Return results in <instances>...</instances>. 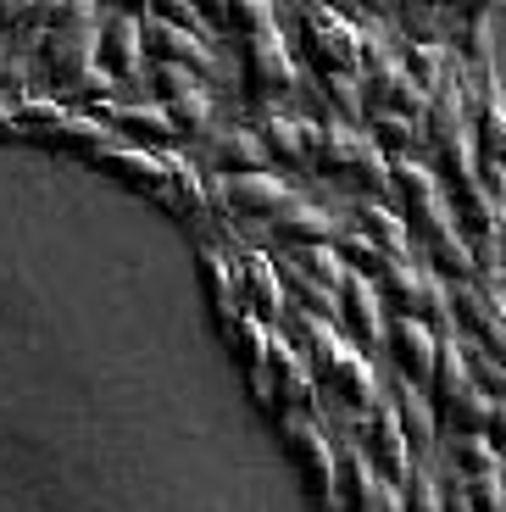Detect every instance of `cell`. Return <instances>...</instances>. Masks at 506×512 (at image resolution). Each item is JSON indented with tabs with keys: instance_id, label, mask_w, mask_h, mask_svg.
<instances>
[{
	"instance_id": "6da1fadb",
	"label": "cell",
	"mask_w": 506,
	"mask_h": 512,
	"mask_svg": "<svg viewBox=\"0 0 506 512\" xmlns=\"http://www.w3.org/2000/svg\"><path fill=\"white\" fill-rule=\"evenodd\" d=\"M312 167L323 173V179L345 184V190L373 195V201H384V195L395 190L390 184V156L379 151V140H367V134H356V128H345V123L317 128Z\"/></svg>"
},
{
	"instance_id": "7a4b0ae2",
	"label": "cell",
	"mask_w": 506,
	"mask_h": 512,
	"mask_svg": "<svg viewBox=\"0 0 506 512\" xmlns=\"http://www.w3.org/2000/svg\"><path fill=\"white\" fill-rule=\"evenodd\" d=\"M279 429H284V451H290L306 496L317 507H334L340 501V457H334V440L323 429V418L317 412H279Z\"/></svg>"
},
{
	"instance_id": "3957f363",
	"label": "cell",
	"mask_w": 506,
	"mask_h": 512,
	"mask_svg": "<svg viewBox=\"0 0 506 512\" xmlns=\"http://www.w3.org/2000/svg\"><path fill=\"white\" fill-rule=\"evenodd\" d=\"M379 295H384V307L390 312H406V318H423L434 334H456V323H451V301H445V284H440V273H429V268H418L412 256H390L379 268Z\"/></svg>"
},
{
	"instance_id": "277c9868",
	"label": "cell",
	"mask_w": 506,
	"mask_h": 512,
	"mask_svg": "<svg viewBox=\"0 0 506 512\" xmlns=\"http://www.w3.org/2000/svg\"><path fill=\"white\" fill-rule=\"evenodd\" d=\"M351 435H356V446H362V457L373 462L390 485H406V474L418 468V451H412V440H406V429H401L390 401H373L367 412H356Z\"/></svg>"
},
{
	"instance_id": "5b68a950",
	"label": "cell",
	"mask_w": 506,
	"mask_h": 512,
	"mask_svg": "<svg viewBox=\"0 0 506 512\" xmlns=\"http://www.w3.org/2000/svg\"><path fill=\"white\" fill-rule=\"evenodd\" d=\"M262 407L273 412H317V379L306 368L301 346H295L290 334H273L267 340V368H262Z\"/></svg>"
},
{
	"instance_id": "8992f818",
	"label": "cell",
	"mask_w": 506,
	"mask_h": 512,
	"mask_svg": "<svg viewBox=\"0 0 506 512\" xmlns=\"http://www.w3.org/2000/svg\"><path fill=\"white\" fill-rule=\"evenodd\" d=\"M240 84L256 106H273L279 95L295 90V62L284 51L279 28H267V34H245L240 45Z\"/></svg>"
},
{
	"instance_id": "52a82bcc",
	"label": "cell",
	"mask_w": 506,
	"mask_h": 512,
	"mask_svg": "<svg viewBox=\"0 0 506 512\" xmlns=\"http://www.w3.org/2000/svg\"><path fill=\"white\" fill-rule=\"evenodd\" d=\"M334 318H340L345 340H351L356 351H384V323H390V307H384L379 284L367 279V273H345L340 279V307H334Z\"/></svg>"
},
{
	"instance_id": "ba28073f",
	"label": "cell",
	"mask_w": 506,
	"mask_h": 512,
	"mask_svg": "<svg viewBox=\"0 0 506 512\" xmlns=\"http://www.w3.org/2000/svg\"><path fill=\"white\" fill-rule=\"evenodd\" d=\"M301 51L317 73H356L362 67V34L340 12H301Z\"/></svg>"
},
{
	"instance_id": "9c48e42d",
	"label": "cell",
	"mask_w": 506,
	"mask_h": 512,
	"mask_svg": "<svg viewBox=\"0 0 506 512\" xmlns=\"http://www.w3.org/2000/svg\"><path fill=\"white\" fill-rule=\"evenodd\" d=\"M140 34H145V56H156V62H178V67H195L201 78H223V62H217V51L201 39V28H178L167 17L145 12Z\"/></svg>"
},
{
	"instance_id": "30bf717a",
	"label": "cell",
	"mask_w": 506,
	"mask_h": 512,
	"mask_svg": "<svg viewBox=\"0 0 506 512\" xmlns=\"http://www.w3.org/2000/svg\"><path fill=\"white\" fill-rule=\"evenodd\" d=\"M384 351H390V362H395L401 379L429 384L434 379V357H440V334H434L423 318L390 312V323H384Z\"/></svg>"
},
{
	"instance_id": "8fae6325",
	"label": "cell",
	"mask_w": 506,
	"mask_h": 512,
	"mask_svg": "<svg viewBox=\"0 0 506 512\" xmlns=\"http://www.w3.org/2000/svg\"><path fill=\"white\" fill-rule=\"evenodd\" d=\"M340 501H345V512H401V485H390V479L362 457V446L345 440V451H340Z\"/></svg>"
},
{
	"instance_id": "7c38bea8",
	"label": "cell",
	"mask_w": 506,
	"mask_h": 512,
	"mask_svg": "<svg viewBox=\"0 0 506 512\" xmlns=\"http://www.w3.org/2000/svg\"><path fill=\"white\" fill-rule=\"evenodd\" d=\"M290 195L295 190L284 179H273L267 167H256V173H228V179L217 184V201H223L234 218H256V223H273V212H279Z\"/></svg>"
},
{
	"instance_id": "4fadbf2b",
	"label": "cell",
	"mask_w": 506,
	"mask_h": 512,
	"mask_svg": "<svg viewBox=\"0 0 506 512\" xmlns=\"http://www.w3.org/2000/svg\"><path fill=\"white\" fill-rule=\"evenodd\" d=\"M95 67H106L112 78H140L145 34L134 12H112L106 23H95Z\"/></svg>"
},
{
	"instance_id": "5bb4252c",
	"label": "cell",
	"mask_w": 506,
	"mask_h": 512,
	"mask_svg": "<svg viewBox=\"0 0 506 512\" xmlns=\"http://www.w3.org/2000/svg\"><path fill=\"white\" fill-rule=\"evenodd\" d=\"M101 123L112 128L117 140L151 145V151L167 140H178V128H173V117H167L162 101H101Z\"/></svg>"
},
{
	"instance_id": "9a60e30c",
	"label": "cell",
	"mask_w": 506,
	"mask_h": 512,
	"mask_svg": "<svg viewBox=\"0 0 506 512\" xmlns=\"http://www.w3.org/2000/svg\"><path fill=\"white\" fill-rule=\"evenodd\" d=\"M234 273H240V307L251 312V318H262L267 329H273V318H279L290 301H284V284H279V268H273V256L262 251H245L240 262H234Z\"/></svg>"
},
{
	"instance_id": "2e32d148",
	"label": "cell",
	"mask_w": 506,
	"mask_h": 512,
	"mask_svg": "<svg viewBox=\"0 0 506 512\" xmlns=\"http://www.w3.org/2000/svg\"><path fill=\"white\" fill-rule=\"evenodd\" d=\"M490 407L495 396L484 384L473 379H456L451 390L434 396V418H440V435H484V423H490Z\"/></svg>"
},
{
	"instance_id": "e0dca14e",
	"label": "cell",
	"mask_w": 506,
	"mask_h": 512,
	"mask_svg": "<svg viewBox=\"0 0 506 512\" xmlns=\"http://www.w3.org/2000/svg\"><path fill=\"white\" fill-rule=\"evenodd\" d=\"M367 101H373V112H406V117H418L423 112V84L406 73L401 62H390L384 51H373V67H367Z\"/></svg>"
},
{
	"instance_id": "ac0fdd59",
	"label": "cell",
	"mask_w": 506,
	"mask_h": 512,
	"mask_svg": "<svg viewBox=\"0 0 506 512\" xmlns=\"http://www.w3.org/2000/svg\"><path fill=\"white\" fill-rule=\"evenodd\" d=\"M101 162L112 167L117 179H128L134 190L167 201V179H173V156H156L151 145H106Z\"/></svg>"
},
{
	"instance_id": "d6986e66",
	"label": "cell",
	"mask_w": 506,
	"mask_h": 512,
	"mask_svg": "<svg viewBox=\"0 0 506 512\" xmlns=\"http://www.w3.org/2000/svg\"><path fill=\"white\" fill-rule=\"evenodd\" d=\"M384 401L395 407V418H401V429H406V440H412V451H423V457H429L434 440H440V418H434L429 390L395 373V384H390V396H384Z\"/></svg>"
},
{
	"instance_id": "ffe728a7",
	"label": "cell",
	"mask_w": 506,
	"mask_h": 512,
	"mask_svg": "<svg viewBox=\"0 0 506 512\" xmlns=\"http://www.w3.org/2000/svg\"><path fill=\"white\" fill-rule=\"evenodd\" d=\"M334 234H340V218L334 212H323V206L312 201H284L279 212H273V240L279 245H329Z\"/></svg>"
},
{
	"instance_id": "44dd1931",
	"label": "cell",
	"mask_w": 506,
	"mask_h": 512,
	"mask_svg": "<svg viewBox=\"0 0 506 512\" xmlns=\"http://www.w3.org/2000/svg\"><path fill=\"white\" fill-rule=\"evenodd\" d=\"M45 62H51L56 84L78 90L89 78V67H95V28H67V34H56L51 45H45Z\"/></svg>"
},
{
	"instance_id": "7402d4cb",
	"label": "cell",
	"mask_w": 506,
	"mask_h": 512,
	"mask_svg": "<svg viewBox=\"0 0 506 512\" xmlns=\"http://www.w3.org/2000/svg\"><path fill=\"white\" fill-rule=\"evenodd\" d=\"M262 145H267V162H284V167H312L317 128L306 123V117H267V123H262Z\"/></svg>"
},
{
	"instance_id": "603a6c76",
	"label": "cell",
	"mask_w": 506,
	"mask_h": 512,
	"mask_svg": "<svg viewBox=\"0 0 506 512\" xmlns=\"http://www.w3.org/2000/svg\"><path fill=\"white\" fill-rule=\"evenodd\" d=\"M228 346H234V362L245 368V379H251V390H262V368H267V340H273V329H267L262 318H251V312H240V318L223 323Z\"/></svg>"
},
{
	"instance_id": "cb8c5ba5",
	"label": "cell",
	"mask_w": 506,
	"mask_h": 512,
	"mask_svg": "<svg viewBox=\"0 0 506 512\" xmlns=\"http://www.w3.org/2000/svg\"><path fill=\"white\" fill-rule=\"evenodd\" d=\"M356 229L379 245V251H390V256L412 251V229H406V218H401V212H390L384 201H373V195H362V201H356Z\"/></svg>"
},
{
	"instance_id": "d4e9b609",
	"label": "cell",
	"mask_w": 506,
	"mask_h": 512,
	"mask_svg": "<svg viewBox=\"0 0 506 512\" xmlns=\"http://www.w3.org/2000/svg\"><path fill=\"white\" fill-rule=\"evenodd\" d=\"M212 167L217 173H256V167H267V145L262 134H251V128H223V134H212Z\"/></svg>"
},
{
	"instance_id": "484cf974",
	"label": "cell",
	"mask_w": 506,
	"mask_h": 512,
	"mask_svg": "<svg viewBox=\"0 0 506 512\" xmlns=\"http://www.w3.org/2000/svg\"><path fill=\"white\" fill-rule=\"evenodd\" d=\"M167 117H173L178 140H201V134H212V95H206V84L195 78V84H184L178 95H167Z\"/></svg>"
},
{
	"instance_id": "4316f807",
	"label": "cell",
	"mask_w": 506,
	"mask_h": 512,
	"mask_svg": "<svg viewBox=\"0 0 506 512\" xmlns=\"http://www.w3.org/2000/svg\"><path fill=\"white\" fill-rule=\"evenodd\" d=\"M201 279H206V295H212V312H217V323H228V318H240V273H234V262H228L223 251H206L201 256Z\"/></svg>"
},
{
	"instance_id": "83f0119b",
	"label": "cell",
	"mask_w": 506,
	"mask_h": 512,
	"mask_svg": "<svg viewBox=\"0 0 506 512\" xmlns=\"http://www.w3.org/2000/svg\"><path fill=\"white\" fill-rule=\"evenodd\" d=\"M451 474H462V479H473V474H490V468H501V457L506 451L495 446L490 435H451Z\"/></svg>"
},
{
	"instance_id": "f1b7e54d",
	"label": "cell",
	"mask_w": 506,
	"mask_h": 512,
	"mask_svg": "<svg viewBox=\"0 0 506 512\" xmlns=\"http://www.w3.org/2000/svg\"><path fill=\"white\" fill-rule=\"evenodd\" d=\"M456 346H462V362H468V379L484 384L490 396H506V368H501V357H495L484 340H473V334H456Z\"/></svg>"
},
{
	"instance_id": "f546056e",
	"label": "cell",
	"mask_w": 506,
	"mask_h": 512,
	"mask_svg": "<svg viewBox=\"0 0 506 512\" xmlns=\"http://www.w3.org/2000/svg\"><path fill=\"white\" fill-rule=\"evenodd\" d=\"M290 256L301 262L306 273H312V279L329 284V290H340V279L351 273V268H345V256L334 251V240H329V245H290Z\"/></svg>"
},
{
	"instance_id": "4dcf8cb0",
	"label": "cell",
	"mask_w": 506,
	"mask_h": 512,
	"mask_svg": "<svg viewBox=\"0 0 506 512\" xmlns=\"http://www.w3.org/2000/svg\"><path fill=\"white\" fill-rule=\"evenodd\" d=\"M334 251L345 256V268L367 273V279H379V268H384V262H390V251H379V245L367 240L362 229H356V234H334Z\"/></svg>"
},
{
	"instance_id": "1f68e13d",
	"label": "cell",
	"mask_w": 506,
	"mask_h": 512,
	"mask_svg": "<svg viewBox=\"0 0 506 512\" xmlns=\"http://www.w3.org/2000/svg\"><path fill=\"white\" fill-rule=\"evenodd\" d=\"M401 512H445V490L429 468H412L401 485Z\"/></svg>"
},
{
	"instance_id": "d6a6232c",
	"label": "cell",
	"mask_w": 506,
	"mask_h": 512,
	"mask_svg": "<svg viewBox=\"0 0 506 512\" xmlns=\"http://www.w3.org/2000/svg\"><path fill=\"white\" fill-rule=\"evenodd\" d=\"M223 28H234V34H267L273 28V0H228L223 6Z\"/></svg>"
},
{
	"instance_id": "836d02e7",
	"label": "cell",
	"mask_w": 506,
	"mask_h": 512,
	"mask_svg": "<svg viewBox=\"0 0 506 512\" xmlns=\"http://www.w3.org/2000/svg\"><path fill=\"white\" fill-rule=\"evenodd\" d=\"M462 496H468L473 512H506V468H490V474L462 479Z\"/></svg>"
},
{
	"instance_id": "e575fe53",
	"label": "cell",
	"mask_w": 506,
	"mask_h": 512,
	"mask_svg": "<svg viewBox=\"0 0 506 512\" xmlns=\"http://www.w3.org/2000/svg\"><path fill=\"white\" fill-rule=\"evenodd\" d=\"M373 140H379V151L406 156L412 140H418V123H412L406 112H373Z\"/></svg>"
},
{
	"instance_id": "d590c367",
	"label": "cell",
	"mask_w": 506,
	"mask_h": 512,
	"mask_svg": "<svg viewBox=\"0 0 506 512\" xmlns=\"http://www.w3.org/2000/svg\"><path fill=\"white\" fill-rule=\"evenodd\" d=\"M323 95L329 106H340V117H362V90L351 73H323Z\"/></svg>"
},
{
	"instance_id": "8d00e7d4",
	"label": "cell",
	"mask_w": 506,
	"mask_h": 512,
	"mask_svg": "<svg viewBox=\"0 0 506 512\" xmlns=\"http://www.w3.org/2000/svg\"><path fill=\"white\" fill-rule=\"evenodd\" d=\"M151 12L167 17V23H178V28H201V12H195L190 0H151Z\"/></svg>"
},
{
	"instance_id": "74e56055",
	"label": "cell",
	"mask_w": 506,
	"mask_h": 512,
	"mask_svg": "<svg viewBox=\"0 0 506 512\" xmlns=\"http://www.w3.org/2000/svg\"><path fill=\"white\" fill-rule=\"evenodd\" d=\"M406 73H412L423 90H429L434 73H440V51H434V45H418V51H412V62H406Z\"/></svg>"
},
{
	"instance_id": "f35d334b",
	"label": "cell",
	"mask_w": 506,
	"mask_h": 512,
	"mask_svg": "<svg viewBox=\"0 0 506 512\" xmlns=\"http://www.w3.org/2000/svg\"><path fill=\"white\" fill-rule=\"evenodd\" d=\"M484 145H490V156L506 167V123H501V112L484 117Z\"/></svg>"
},
{
	"instance_id": "ab89813d",
	"label": "cell",
	"mask_w": 506,
	"mask_h": 512,
	"mask_svg": "<svg viewBox=\"0 0 506 512\" xmlns=\"http://www.w3.org/2000/svg\"><path fill=\"white\" fill-rule=\"evenodd\" d=\"M484 435H490L495 446L506 451V396H495V407H490V423H484Z\"/></svg>"
},
{
	"instance_id": "60d3db41",
	"label": "cell",
	"mask_w": 506,
	"mask_h": 512,
	"mask_svg": "<svg viewBox=\"0 0 506 512\" xmlns=\"http://www.w3.org/2000/svg\"><path fill=\"white\" fill-rule=\"evenodd\" d=\"M190 6L201 12V23H217V28H223V6H228V0H190Z\"/></svg>"
},
{
	"instance_id": "b9f144b4",
	"label": "cell",
	"mask_w": 506,
	"mask_h": 512,
	"mask_svg": "<svg viewBox=\"0 0 506 512\" xmlns=\"http://www.w3.org/2000/svg\"><path fill=\"white\" fill-rule=\"evenodd\" d=\"M484 346H490L495 357H501V368H506V323H501V329H495V334H484Z\"/></svg>"
},
{
	"instance_id": "7bdbcfd3",
	"label": "cell",
	"mask_w": 506,
	"mask_h": 512,
	"mask_svg": "<svg viewBox=\"0 0 506 512\" xmlns=\"http://www.w3.org/2000/svg\"><path fill=\"white\" fill-rule=\"evenodd\" d=\"M117 6H123V12H134V17H140V12H151V0H117Z\"/></svg>"
},
{
	"instance_id": "ee69618b",
	"label": "cell",
	"mask_w": 506,
	"mask_h": 512,
	"mask_svg": "<svg viewBox=\"0 0 506 512\" xmlns=\"http://www.w3.org/2000/svg\"><path fill=\"white\" fill-rule=\"evenodd\" d=\"M323 6H329V12H340V17H345V12H356V0H323Z\"/></svg>"
},
{
	"instance_id": "f6af8a7d",
	"label": "cell",
	"mask_w": 506,
	"mask_h": 512,
	"mask_svg": "<svg viewBox=\"0 0 506 512\" xmlns=\"http://www.w3.org/2000/svg\"><path fill=\"white\" fill-rule=\"evenodd\" d=\"M468 6H490V0H468Z\"/></svg>"
}]
</instances>
